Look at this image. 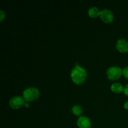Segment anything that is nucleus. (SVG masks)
Listing matches in <instances>:
<instances>
[{
  "label": "nucleus",
  "instance_id": "nucleus-1",
  "mask_svg": "<svg viewBox=\"0 0 128 128\" xmlns=\"http://www.w3.org/2000/svg\"><path fill=\"white\" fill-rule=\"evenodd\" d=\"M72 82L76 84L80 85L85 82L87 78V72L84 68L76 64L71 70L70 74Z\"/></svg>",
  "mask_w": 128,
  "mask_h": 128
},
{
  "label": "nucleus",
  "instance_id": "nucleus-4",
  "mask_svg": "<svg viewBox=\"0 0 128 128\" xmlns=\"http://www.w3.org/2000/svg\"><path fill=\"white\" fill-rule=\"evenodd\" d=\"M24 102L25 101L22 97L20 96H15L10 100V106L12 109L17 110L22 107L24 105Z\"/></svg>",
  "mask_w": 128,
  "mask_h": 128
},
{
  "label": "nucleus",
  "instance_id": "nucleus-13",
  "mask_svg": "<svg viewBox=\"0 0 128 128\" xmlns=\"http://www.w3.org/2000/svg\"><path fill=\"white\" fill-rule=\"evenodd\" d=\"M124 93L126 96L128 97V84H126L124 87Z\"/></svg>",
  "mask_w": 128,
  "mask_h": 128
},
{
  "label": "nucleus",
  "instance_id": "nucleus-2",
  "mask_svg": "<svg viewBox=\"0 0 128 128\" xmlns=\"http://www.w3.org/2000/svg\"><path fill=\"white\" fill-rule=\"evenodd\" d=\"M40 95V91L38 88L30 87L25 89L22 92V98L25 102H32L39 98Z\"/></svg>",
  "mask_w": 128,
  "mask_h": 128
},
{
  "label": "nucleus",
  "instance_id": "nucleus-6",
  "mask_svg": "<svg viewBox=\"0 0 128 128\" xmlns=\"http://www.w3.org/2000/svg\"><path fill=\"white\" fill-rule=\"evenodd\" d=\"M116 48L119 52L124 53L128 51V42L125 39H119L116 42Z\"/></svg>",
  "mask_w": 128,
  "mask_h": 128
},
{
  "label": "nucleus",
  "instance_id": "nucleus-7",
  "mask_svg": "<svg viewBox=\"0 0 128 128\" xmlns=\"http://www.w3.org/2000/svg\"><path fill=\"white\" fill-rule=\"evenodd\" d=\"M77 125L79 128H91V122L90 118L86 116H80L77 121Z\"/></svg>",
  "mask_w": 128,
  "mask_h": 128
},
{
  "label": "nucleus",
  "instance_id": "nucleus-10",
  "mask_svg": "<svg viewBox=\"0 0 128 128\" xmlns=\"http://www.w3.org/2000/svg\"><path fill=\"white\" fill-rule=\"evenodd\" d=\"M71 111H72V114H73L74 115H75V116H80V117L81 116V115L82 114V107H81L80 105L78 104L74 105V106L72 108Z\"/></svg>",
  "mask_w": 128,
  "mask_h": 128
},
{
  "label": "nucleus",
  "instance_id": "nucleus-9",
  "mask_svg": "<svg viewBox=\"0 0 128 128\" xmlns=\"http://www.w3.org/2000/svg\"><path fill=\"white\" fill-rule=\"evenodd\" d=\"M100 14H101V11L99 10L98 8L95 7H91L88 10V15L92 18H96L100 16Z\"/></svg>",
  "mask_w": 128,
  "mask_h": 128
},
{
  "label": "nucleus",
  "instance_id": "nucleus-8",
  "mask_svg": "<svg viewBox=\"0 0 128 128\" xmlns=\"http://www.w3.org/2000/svg\"><path fill=\"white\" fill-rule=\"evenodd\" d=\"M111 91L113 92L116 94H120L122 92H124V88L123 87L121 83L119 82H114L112 84L111 86Z\"/></svg>",
  "mask_w": 128,
  "mask_h": 128
},
{
  "label": "nucleus",
  "instance_id": "nucleus-11",
  "mask_svg": "<svg viewBox=\"0 0 128 128\" xmlns=\"http://www.w3.org/2000/svg\"><path fill=\"white\" fill-rule=\"evenodd\" d=\"M122 74H123V76H124L126 79L128 80V66L125 67L122 70Z\"/></svg>",
  "mask_w": 128,
  "mask_h": 128
},
{
  "label": "nucleus",
  "instance_id": "nucleus-14",
  "mask_svg": "<svg viewBox=\"0 0 128 128\" xmlns=\"http://www.w3.org/2000/svg\"><path fill=\"white\" fill-rule=\"evenodd\" d=\"M124 108L126 110H128V101H126V102L124 104Z\"/></svg>",
  "mask_w": 128,
  "mask_h": 128
},
{
  "label": "nucleus",
  "instance_id": "nucleus-3",
  "mask_svg": "<svg viewBox=\"0 0 128 128\" xmlns=\"http://www.w3.org/2000/svg\"><path fill=\"white\" fill-rule=\"evenodd\" d=\"M122 74V70L118 66H111L106 71V76L110 80L115 81L121 78Z\"/></svg>",
  "mask_w": 128,
  "mask_h": 128
},
{
  "label": "nucleus",
  "instance_id": "nucleus-12",
  "mask_svg": "<svg viewBox=\"0 0 128 128\" xmlns=\"http://www.w3.org/2000/svg\"><path fill=\"white\" fill-rule=\"evenodd\" d=\"M5 16H6L5 12L2 10H0V21L1 22H2L4 19L5 18Z\"/></svg>",
  "mask_w": 128,
  "mask_h": 128
},
{
  "label": "nucleus",
  "instance_id": "nucleus-5",
  "mask_svg": "<svg viewBox=\"0 0 128 128\" xmlns=\"http://www.w3.org/2000/svg\"><path fill=\"white\" fill-rule=\"evenodd\" d=\"M100 18L104 23L109 24L112 22L114 20V16L112 11L108 9H104L101 10L100 14Z\"/></svg>",
  "mask_w": 128,
  "mask_h": 128
}]
</instances>
